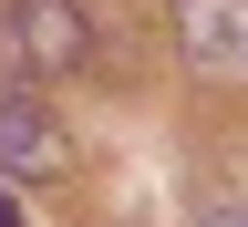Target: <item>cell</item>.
I'll use <instances>...</instances> for the list:
<instances>
[{
    "instance_id": "cell-1",
    "label": "cell",
    "mask_w": 248,
    "mask_h": 227,
    "mask_svg": "<svg viewBox=\"0 0 248 227\" xmlns=\"http://www.w3.org/2000/svg\"><path fill=\"white\" fill-rule=\"evenodd\" d=\"M83 52H93L83 0H0V62H11L21 83H62V73H83Z\"/></svg>"
},
{
    "instance_id": "cell-2",
    "label": "cell",
    "mask_w": 248,
    "mask_h": 227,
    "mask_svg": "<svg viewBox=\"0 0 248 227\" xmlns=\"http://www.w3.org/2000/svg\"><path fill=\"white\" fill-rule=\"evenodd\" d=\"M176 52L217 83H248V0H176Z\"/></svg>"
},
{
    "instance_id": "cell-3",
    "label": "cell",
    "mask_w": 248,
    "mask_h": 227,
    "mask_svg": "<svg viewBox=\"0 0 248 227\" xmlns=\"http://www.w3.org/2000/svg\"><path fill=\"white\" fill-rule=\"evenodd\" d=\"M62 166H73V135H62V124H52V104H42V93H0V176H62Z\"/></svg>"
},
{
    "instance_id": "cell-4",
    "label": "cell",
    "mask_w": 248,
    "mask_h": 227,
    "mask_svg": "<svg viewBox=\"0 0 248 227\" xmlns=\"http://www.w3.org/2000/svg\"><path fill=\"white\" fill-rule=\"evenodd\" d=\"M207 227H248V207H228V217H207Z\"/></svg>"
},
{
    "instance_id": "cell-5",
    "label": "cell",
    "mask_w": 248,
    "mask_h": 227,
    "mask_svg": "<svg viewBox=\"0 0 248 227\" xmlns=\"http://www.w3.org/2000/svg\"><path fill=\"white\" fill-rule=\"evenodd\" d=\"M0 227H21V217H11V197H0Z\"/></svg>"
}]
</instances>
